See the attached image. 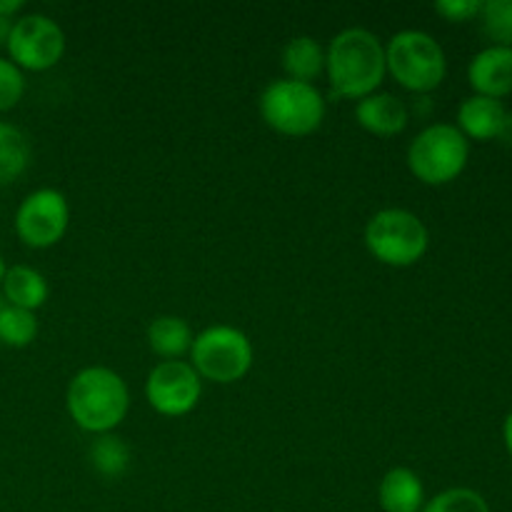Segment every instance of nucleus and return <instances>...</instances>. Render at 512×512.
I'll return each instance as SVG.
<instances>
[{"instance_id": "f257e3e1", "label": "nucleus", "mask_w": 512, "mask_h": 512, "mask_svg": "<svg viewBox=\"0 0 512 512\" xmlns=\"http://www.w3.org/2000/svg\"><path fill=\"white\" fill-rule=\"evenodd\" d=\"M325 73H328L330 88L340 98H368L380 88L388 73L385 45L370 30L345 28L330 40L325 50Z\"/></svg>"}, {"instance_id": "f03ea898", "label": "nucleus", "mask_w": 512, "mask_h": 512, "mask_svg": "<svg viewBox=\"0 0 512 512\" xmlns=\"http://www.w3.org/2000/svg\"><path fill=\"white\" fill-rule=\"evenodd\" d=\"M65 408H68L70 420L85 433H113L128 415V385L110 368H100V365L83 368L70 380Z\"/></svg>"}, {"instance_id": "7ed1b4c3", "label": "nucleus", "mask_w": 512, "mask_h": 512, "mask_svg": "<svg viewBox=\"0 0 512 512\" xmlns=\"http://www.w3.org/2000/svg\"><path fill=\"white\" fill-rule=\"evenodd\" d=\"M385 68L403 88L430 93L448 73L445 50L425 30H400L385 45Z\"/></svg>"}, {"instance_id": "20e7f679", "label": "nucleus", "mask_w": 512, "mask_h": 512, "mask_svg": "<svg viewBox=\"0 0 512 512\" xmlns=\"http://www.w3.org/2000/svg\"><path fill=\"white\" fill-rule=\"evenodd\" d=\"M430 233L423 220L405 208H385L365 225V248L390 268H408L428 253Z\"/></svg>"}, {"instance_id": "39448f33", "label": "nucleus", "mask_w": 512, "mask_h": 512, "mask_svg": "<svg viewBox=\"0 0 512 512\" xmlns=\"http://www.w3.org/2000/svg\"><path fill=\"white\" fill-rule=\"evenodd\" d=\"M260 115L268 128L303 138L323 125L325 98L313 83L280 78L265 85L260 95Z\"/></svg>"}, {"instance_id": "423d86ee", "label": "nucleus", "mask_w": 512, "mask_h": 512, "mask_svg": "<svg viewBox=\"0 0 512 512\" xmlns=\"http://www.w3.org/2000/svg\"><path fill=\"white\" fill-rule=\"evenodd\" d=\"M470 158V143L458 125L435 123L415 135L408 148V168L420 183L445 185L458 178Z\"/></svg>"}, {"instance_id": "0eeeda50", "label": "nucleus", "mask_w": 512, "mask_h": 512, "mask_svg": "<svg viewBox=\"0 0 512 512\" xmlns=\"http://www.w3.org/2000/svg\"><path fill=\"white\" fill-rule=\"evenodd\" d=\"M190 365L200 378L230 385L243 380L253 368V343L243 330L233 325H210L195 335Z\"/></svg>"}, {"instance_id": "6e6552de", "label": "nucleus", "mask_w": 512, "mask_h": 512, "mask_svg": "<svg viewBox=\"0 0 512 512\" xmlns=\"http://www.w3.org/2000/svg\"><path fill=\"white\" fill-rule=\"evenodd\" d=\"M10 63L20 70H48L60 63L65 53V33L50 15L30 13L23 15L10 28L8 40Z\"/></svg>"}, {"instance_id": "1a4fd4ad", "label": "nucleus", "mask_w": 512, "mask_h": 512, "mask_svg": "<svg viewBox=\"0 0 512 512\" xmlns=\"http://www.w3.org/2000/svg\"><path fill=\"white\" fill-rule=\"evenodd\" d=\"M70 205L60 190L40 188L25 195L15 210V233L28 248H50L65 235Z\"/></svg>"}, {"instance_id": "9d476101", "label": "nucleus", "mask_w": 512, "mask_h": 512, "mask_svg": "<svg viewBox=\"0 0 512 512\" xmlns=\"http://www.w3.org/2000/svg\"><path fill=\"white\" fill-rule=\"evenodd\" d=\"M200 393H203V378L185 360H163L155 365L145 380V400L155 413L165 418H180L195 410Z\"/></svg>"}, {"instance_id": "9b49d317", "label": "nucleus", "mask_w": 512, "mask_h": 512, "mask_svg": "<svg viewBox=\"0 0 512 512\" xmlns=\"http://www.w3.org/2000/svg\"><path fill=\"white\" fill-rule=\"evenodd\" d=\"M468 80L473 90L485 98L500 100L512 93V48L490 45L480 50L468 65Z\"/></svg>"}, {"instance_id": "f8f14e48", "label": "nucleus", "mask_w": 512, "mask_h": 512, "mask_svg": "<svg viewBox=\"0 0 512 512\" xmlns=\"http://www.w3.org/2000/svg\"><path fill=\"white\" fill-rule=\"evenodd\" d=\"M355 120L360 123V128L378 135V138H393V135L403 133L408 128L410 110L398 95L373 93L368 98L358 100V105H355Z\"/></svg>"}, {"instance_id": "ddd939ff", "label": "nucleus", "mask_w": 512, "mask_h": 512, "mask_svg": "<svg viewBox=\"0 0 512 512\" xmlns=\"http://www.w3.org/2000/svg\"><path fill=\"white\" fill-rule=\"evenodd\" d=\"M505 105L485 95H470L458 108V130L465 138L495 140L505 123Z\"/></svg>"}, {"instance_id": "4468645a", "label": "nucleus", "mask_w": 512, "mask_h": 512, "mask_svg": "<svg viewBox=\"0 0 512 512\" xmlns=\"http://www.w3.org/2000/svg\"><path fill=\"white\" fill-rule=\"evenodd\" d=\"M383 512H420L425 505V488L418 473L410 468H390L378 488Z\"/></svg>"}, {"instance_id": "2eb2a0df", "label": "nucleus", "mask_w": 512, "mask_h": 512, "mask_svg": "<svg viewBox=\"0 0 512 512\" xmlns=\"http://www.w3.org/2000/svg\"><path fill=\"white\" fill-rule=\"evenodd\" d=\"M3 295L5 303L13 305V308H23L35 313L48 300L50 285L40 270L30 268V265H13V268L5 270Z\"/></svg>"}, {"instance_id": "dca6fc26", "label": "nucleus", "mask_w": 512, "mask_h": 512, "mask_svg": "<svg viewBox=\"0 0 512 512\" xmlns=\"http://www.w3.org/2000/svg\"><path fill=\"white\" fill-rule=\"evenodd\" d=\"M193 328L178 315H160L148 325V345L165 360H180L193 348Z\"/></svg>"}, {"instance_id": "f3484780", "label": "nucleus", "mask_w": 512, "mask_h": 512, "mask_svg": "<svg viewBox=\"0 0 512 512\" xmlns=\"http://www.w3.org/2000/svg\"><path fill=\"white\" fill-rule=\"evenodd\" d=\"M283 70L290 80L313 83L325 70V50L310 35H295L283 48Z\"/></svg>"}, {"instance_id": "a211bd4d", "label": "nucleus", "mask_w": 512, "mask_h": 512, "mask_svg": "<svg viewBox=\"0 0 512 512\" xmlns=\"http://www.w3.org/2000/svg\"><path fill=\"white\" fill-rule=\"evenodd\" d=\"M30 140L28 135L13 123L0 120V185H10L28 170L30 165Z\"/></svg>"}, {"instance_id": "6ab92c4d", "label": "nucleus", "mask_w": 512, "mask_h": 512, "mask_svg": "<svg viewBox=\"0 0 512 512\" xmlns=\"http://www.w3.org/2000/svg\"><path fill=\"white\" fill-rule=\"evenodd\" d=\"M88 460L103 478H123L130 468V448L123 438L113 433L95 435L90 443Z\"/></svg>"}, {"instance_id": "aec40b11", "label": "nucleus", "mask_w": 512, "mask_h": 512, "mask_svg": "<svg viewBox=\"0 0 512 512\" xmlns=\"http://www.w3.org/2000/svg\"><path fill=\"white\" fill-rule=\"evenodd\" d=\"M38 335V318L23 308H13L5 303L0 308V343L8 348H25Z\"/></svg>"}, {"instance_id": "412c9836", "label": "nucleus", "mask_w": 512, "mask_h": 512, "mask_svg": "<svg viewBox=\"0 0 512 512\" xmlns=\"http://www.w3.org/2000/svg\"><path fill=\"white\" fill-rule=\"evenodd\" d=\"M420 512H490L488 500L470 488H450L435 495Z\"/></svg>"}, {"instance_id": "4be33fe9", "label": "nucleus", "mask_w": 512, "mask_h": 512, "mask_svg": "<svg viewBox=\"0 0 512 512\" xmlns=\"http://www.w3.org/2000/svg\"><path fill=\"white\" fill-rule=\"evenodd\" d=\"M483 30L495 45L512 48V0H488L480 10Z\"/></svg>"}, {"instance_id": "5701e85b", "label": "nucleus", "mask_w": 512, "mask_h": 512, "mask_svg": "<svg viewBox=\"0 0 512 512\" xmlns=\"http://www.w3.org/2000/svg\"><path fill=\"white\" fill-rule=\"evenodd\" d=\"M25 93L23 70L10 60L0 58V113L15 108Z\"/></svg>"}, {"instance_id": "b1692460", "label": "nucleus", "mask_w": 512, "mask_h": 512, "mask_svg": "<svg viewBox=\"0 0 512 512\" xmlns=\"http://www.w3.org/2000/svg\"><path fill=\"white\" fill-rule=\"evenodd\" d=\"M480 10H483L480 0H438L435 3V13H440L450 23H465L470 18H478Z\"/></svg>"}, {"instance_id": "393cba45", "label": "nucleus", "mask_w": 512, "mask_h": 512, "mask_svg": "<svg viewBox=\"0 0 512 512\" xmlns=\"http://www.w3.org/2000/svg\"><path fill=\"white\" fill-rule=\"evenodd\" d=\"M23 8V0H0V20H10Z\"/></svg>"}, {"instance_id": "a878e982", "label": "nucleus", "mask_w": 512, "mask_h": 512, "mask_svg": "<svg viewBox=\"0 0 512 512\" xmlns=\"http://www.w3.org/2000/svg\"><path fill=\"white\" fill-rule=\"evenodd\" d=\"M498 140H503L505 145H512V113L508 110V115H505V123H503V130H500Z\"/></svg>"}, {"instance_id": "bb28decb", "label": "nucleus", "mask_w": 512, "mask_h": 512, "mask_svg": "<svg viewBox=\"0 0 512 512\" xmlns=\"http://www.w3.org/2000/svg\"><path fill=\"white\" fill-rule=\"evenodd\" d=\"M503 438H505V448L510 450L512 455V413L505 418V425H503Z\"/></svg>"}, {"instance_id": "cd10ccee", "label": "nucleus", "mask_w": 512, "mask_h": 512, "mask_svg": "<svg viewBox=\"0 0 512 512\" xmlns=\"http://www.w3.org/2000/svg\"><path fill=\"white\" fill-rule=\"evenodd\" d=\"M5 260H3V255H0V285H3V278H5Z\"/></svg>"}, {"instance_id": "c85d7f7f", "label": "nucleus", "mask_w": 512, "mask_h": 512, "mask_svg": "<svg viewBox=\"0 0 512 512\" xmlns=\"http://www.w3.org/2000/svg\"><path fill=\"white\" fill-rule=\"evenodd\" d=\"M3 305H5V300H0V308H3Z\"/></svg>"}]
</instances>
